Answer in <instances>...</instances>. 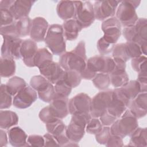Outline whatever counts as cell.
Returning <instances> with one entry per match:
<instances>
[{"mask_svg": "<svg viewBox=\"0 0 147 147\" xmlns=\"http://www.w3.org/2000/svg\"><path fill=\"white\" fill-rule=\"evenodd\" d=\"M87 60L85 42L81 41L74 49L61 55L59 64L64 71H75L80 74L86 65Z\"/></svg>", "mask_w": 147, "mask_h": 147, "instance_id": "6da1fadb", "label": "cell"}, {"mask_svg": "<svg viewBox=\"0 0 147 147\" xmlns=\"http://www.w3.org/2000/svg\"><path fill=\"white\" fill-rule=\"evenodd\" d=\"M115 62L111 57L103 55L95 56L87 60L86 65L80 73L82 78L87 80L92 79L100 72L111 74L115 68Z\"/></svg>", "mask_w": 147, "mask_h": 147, "instance_id": "7a4b0ae2", "label": "cell"}, {"mask_svg": "<svg viewBox=\"0 0 147 147\" xmlns=\"http://www.w3.org/2000/svg\"><path fill=\"white\" fill-rule=\"evenodd\" d=\"M62 25L55 24L48 28L44 41L53 54L61 55L66 51Z\"/></svg>", "mask_w": 147, "mask_h": 147, "instance_id": "3957f363", "label": "cell"}, {"mask_svg": "<svg viewBox=\"0 0 147 147\" xmlns=\"http://www.w3.org/2000/svg\"><path fill=\"white\" fill-rule=\"evenodd\" d=\"M138 126L137 118L129 110H126L111 125L110 130L112 134L123 138L127 136H130Z\"/></svg>", "mask_w": 147, "mask_h": 147, "instance_id": "277c9868", "label": "cell"}, {"mask_svg": "<svg viewBox=\"0 0 147 147\" xmlns=\"http://www.w3.org/2000/svg\"><path fill=\"white\" fill-rule=\"evenodd\" d=\"M140 1H122L118 4L115 14L121 25L124 28L133 26L138 20L136 9L139 6Z\"/></svg>", "mask_w": 147, "mask_h": 147, "instance_id": "5b68a950", "label": "cell"}, {"mask_svg": "<svg viewBox=\"0 0 147 147\" xmlns=\"http://www.w3.org/2000/svg\"><path fill=\"white\" fill-rule=\"evenodd\" d=\"M90 113L75 114L66 128V134L71 142H79L84 135L86 126L91 119Z\"/></svg>", "mask_w": 147, "mask_h": 147, "instance_id": "8992f818", "label": "cell"}, {"mask_svg": "<svg viewBox=\"0 0 147 147\" xmlns=\"http://www.w3.org/2000/svg\"><path fill=\"white\" fill-rule=\"evenodd\" d=\"M123 35L127 41L136 42L140 45L147 43V20L145 18H138L132 26L125 28Z\"/></svg>", "mask_w": 147, "mask_h": 147, "instance_id": "52a82bcc", "label": "cell"}, {"mask_svg": "<svg viewBox=\"0 0 147 147\" xmlns=\"http://www.w3.org/2000/svg\"><path fill=\"white\" fill-rule=\"evenodd\" d=\"M31 87L37 92L38 98L43 102L51 103L54 99L56 93L53 86L42 75L32 77L30 81Z\"/></svg>", "mask_w": 147, "mask_h": 147, "instance_id": "ba28073f", "label": "cell"}, {"mask_svg": "<svg viewBox=\"0 0 147 147\" xmlns=\"http://www.w3.org/2000/svg\"><path fill=\"white\" fill-rule=\"evenodd\" d=\"M130 102L120 88H115L113 90L112 98L106 113L117 120L126 110Z\"/></svg>", "mask_w": 147, "mask_h": 147, "instance_id": "9c48e42d", "label": "cell"}, {"mask_svg": "<svg viewBox=\"0 0 147 147\" xmlns=\"http://www.w3.org/2000/svg\"><path fill=\"white\" fill-rule=\"evenodd\" d=\"M75 14L74 19L83 28L89 27L94 21V6L90 1H74Z\"/></svg>", "mask_w": 147, "mask_h": 147, "instance_id": "30bf717a", "label": "cell"}, {"mask_svg": "<svg viewBox=\"0 0 147 147\" xmlns=\"http://www.w3.org/2000/svg\"><path fill=\"white\" fill-rule=\"evenodd\" d=\"M113 90L102 91L91 99L90 114L91 117L99 118L107 110L112 98Z\"/></svg>", "mask_w": 147, "mask_h": 147, "instance_id": "8fae6325", "label": "cell"}, {"mask_svg": "<svg viewBox=\"0 0 147 147\" xmlns=\"http://www.w3.org/2000/svg\"><path fill=\"white\" fill-rule=\"evenodd\" d=\"M120 2V1L115 0L95 1L93 5L95 19L105 21L113 17L115 14L117 8Z\"/></svg>", "mask_w": 147, "mask_h": 147, "instance_id": "7c38bea8", "label": "cell"}, {"mask_svg": "<svg viewBox=\"0 0 147 147\" xmlns=\"http://www.w3.org/2000/svg\"><path fill=\"white\" fill-rule=\"evenodd\" d=\"M48 133L51 134L57 140L59 146H78L76 143L71 142L66 134V126L59 119L57 121L47 123L45 125Z\"/></svg>", "mask_w": 147, "mask_h": 147, "instance_id": "4fadbf2b", "label": "cell"}, {"mask_svg": "<svg viewBox=\"0 0 147 147\" xmlns=\"http://www.w3.org/2000/svg\"><path fill=\"white\" fill-rule=\"evenodd\" d=\"M2 37L3 41L1 47V57L13 59H20V49L23 40L18 37Z\"/></svg>", "mask_w": 147, "mask_h": 147, "instance_id": "5bb4252c", "label": "cell"}, {"mask_svg": "<svg viewBox=\"0 0 147 147\" xmlns=\"http://www.w3.org/2000/svg\"><path fill=\"white\" fill-rule=\"evenodd\" d=\"M91 103V98L85 93H79L69 99V112L71 114L90 113Z\"/></svg>", "mask_w": 147, "mask_h": 147, "instance_id": "9a60e30c", "label": "cell"}, {"mask_svg": "<svg viewBox=\"0 0 147 147\" xmlns=\"http://www.w3.org/2000/svg\"><path fill=\"white\" fill-rule=\"evenodd\" d=\"M102 30L104 33L103 37L115 44L121 34V25L116 17H111L103 21Z\"/></svg>", "mask_w": 147, "mask_h": 147, "instance_id": "2e32d148", "label": "cell"}, {"mask_svg": "<svg viewBox=\"0 0 147 147\" xmlns=\"http://www.w3.org/2000/svg\"><path fill=\"white\" fill-rule=\"evenodd\" d=\"M36 91L30 86H26L14 97L13 104L18 109H24L30 107L37 98Z\"/></svg>", "mask_w": 147, "mask_h": 147, "instance_id": "e0dca14e", "label": "cell"}, {"mask_svg": "<svg viewBox=\"0 0 147 147\" xmlns=\"http://www.w3.org/2000/svg\"><path fill=\"white\" fill-rule=\"evenodd\" d=\"M41 75L52 84H56L61 78L64 72L60 65L51 61L38 68Z\"/></svg>", "mask_w": 147, "mask_h": 147, "instance_id": "ac0fdd59", "label": "cell"}, {"mask_svg": "<svg viewBox=\"0 0 147 147\" xmlns=\"http://www.w3.org/2000/svg\"><path fill=\"white\" fill-rule=\"evenodd\" d=\"M38 51L36 42L32 39L25 40L22 41L20 55L24 64L29 67H34V57Z\"/></svg>", "mask_w": 147, "mask_h": 147, "instance_id": "d6986e66", "label": "cell"}, {"mask_svg": "<svg viewBox=\"0 0 147 147\" xmlns=\"http://www.w3.org/2000/svg\"><path fill=\"white\" fill-rule=\"evenodd\" d=\"M48 23L41 17L34 18L32 21L30 36L35 42L43 41L48 31Z\"/></svg>", "mask_w": 147, "mask_h": 147, "instance_id": "ffe728a7", "label": "cell"}, {"mask_svg": "<svg viewBox=\"0 0 147 147\" xmlns=\"http://www.w3.org/2000/svg\"><path fill=\"white\" fill-rule=\"evenodd\" d=\"M147 94L141 92L130 100L128 106L129 110L137 118H140L146 115L147 113Z\"/></svg>", "mask_w": 147, "mask_h": 147, "instance_id": "44dd1931", "label": "cell"}, {"mask_svg": "<svg viewBox=\"0 0 147 147\" xmlns=\"http://www.w3.org/2000/svg\"><path fill=\"white\" fill-rule=\"evenodd\" d=\"M68 98L55 96L49 105L52 113L59 119H63L69 113Z\"/></svg>", "mask_w": 147, "mask_h": 147, "instance_id": "7402d4cb", "label": "cell"}, {"mask_svg": "<svg viewBox=\"0 0 147 147\" xmlns=\"http://www.w3.org/2000/svg\"><path fill=\"white\" fill-rule=\"evenodd\" d=\"M34 2V1L14 0L9 10L13 14L15 20H18L22 18L28 17L31 7Z\"/></svg>", "mask_w": 147, "mask_h": 147, "instance_id": "603a6c76", "label": "cell"}, {"mask_svg": "<svg viewBox=\"0 0 147 147\" xmlns=\"http://www.w3.org/2000/svg\"><path fill=\"white\" fill-rule=\"evenodd\" d=\"M8 139L10 144L16 147L28 146V136L20 127L16 126L8 131Z\"/></svg>", "mask_w": 147, "mask_h": 147, "instance_id": "cb8c5ba5", "label": "cell"}, {"mask_svg": "<svg viewBox=\"0 0 147 147\" xmlns=\"http://www.w3.org/2000/svg\"><path fill=\"white\" fill-rule=\"evenodd\" d=\"M58 16L65 21L74 18L75 14V6L74 1H61L56 7Z\"/></svg>", "mask_w": 147, "mask_h": 147, "instance_id": "d4e9b609", "label": "cell"}, {"mask_svg": "<svg viewBox=\"0 0 147 147\" xmlns=\"http://www.w3.org/2000/svg\"><path fill=\"white\" fill-rule=\"evenodd\" d=\"M62 26L64 38L69 41L75 40L82 29V28L74 18L65 21Z\"/></svg>", "mask_w": 147, "mask_h": 147, "instance_id": "484cf974", "label": "cell"}, {"mask_svg": "<svg viewBox=\"0 0 147 147\" xmlns=\"http://www.w3.org/2000/svg\"><path fill=\"white\" fill-rule=\"evenodd\" d=\"M18 117L17 114L10 110H1L0 127L2 129H9L17 125Z\"/></svg>", "mask_w": 147, "mask_h": 147, "instance_id": "4316f807", "label": "cell"}, {"mask_svg": "<svg viewBox=\"0 0 147 147\" xmlns=\"http://www.w3.org/2000/svg\"><path fill=\"white\" fill-rule=\"evenodd\" d=\"M129 146H147L146 128L137 127L131 134Z\"/></svg>", "mask_w": 147, "mask_h": 147, "instance_id": "83f0119b", "label": "cell"}, {"mask_svg": "<svg viewBox=\"0 0 147 147\" xmlns=\"http://www.w3.org/2000/svg\"><path fill=\"white\" fill-rule=\"evenodd\" d=\"M110 82L115 88L122 87L129 82V76L125 69H119L110 74Z\"/></svg>", "mask_w": 147, "mask_h": 147, "instance_id": "f1b7e54d", "label": "cell"}, {"mask_svg": "<svg viewBox=\"0 0 147 147\" xmlns=\"http://www.w3.org/2000/svg\"><path fill=\"white\" fill-rule=\"evenodd\" d=\"M6 86L8 92L12 96H15L18 92L27 86V84L22 78L18 76H13L9 79Z\"/></svg>", "mask_w": 147, "mask_h": 147, "instance_id": "f546056e", "label": "cell"}, {"mask_svg": "<svg viewBox=\"0 0 147 147\" xmlns=\"http://www.w3.org/2000/svg\"><path fill=\"white\" fill-rule=\"evenodd\" d=\"M119 88L125 96L130 100L141 92L140 84L137 80L129 81L125 86Z\"/></svg>", "mask_w": 147, "mask_h": 147, "instance_id": "4dcf8cb0", "label": "cell"}, {"mask_svg": "<svg viewBox=\"0 0 147 147\" xmlns=\"http://www.w3.org/2000/svg\"><path fill=\"white\" fill-rule=\"evenodd\" d=\"M16 72V63L13 59L1 57V76L9 78Z\"/></svg>", "mask_w": 147, "mask_h": 147, "instance_id": "1f68e13d", "label": "cell"}, {"mask_svg": "<svg viewBox=\"0 0 147 147\" xmlns=\"http://www.w3.org/2000/svg\"><path fill=\"white\" fill-rule=\"evenodd\" d=\"M32 21L29 17H25L18 20H15L14 23L18 37L30 35Z\"/></svg>", "mask_w": 147, "mask_h": 147, "instance_id": "d6a6232c", "label": "cell"}, {"mask_svg": "<svg viewBox=\"0 0 147 147\" xmlns=\"http://www.w3.org/2000/svg\"><path fill=\"white\" fill-rule=\"evenodd\" d=\"M51 61H52V55L47 49L43 48L38 49L34 60L35 67L40 68Z\"/></svg>", "mask_w": 147, "mask_h": 147, "instance_id": "836d02e7", "label": "cell"}, {"mask_svg": "<svg viewBox=\"0 0 147 147\" xmlns=\"http://www.w3.org/2000/svg\"><path fill=\"white\" fill-rule=\"evenodd\" d=\"M61 79H63L70 87L72 88H75L79 85L82 80V77L80 76V74L76 71H64Z\"/></svg>", "mask_w": 147, "mask_h": 147, "instance_id": "e575fe53", "label": "cell"}, {"mask_svg": "<svg viewBox=\"0 0 147 147\" xmlns=\"http://www.w3.org/2000/svg\"><path fill=\"white\" fill-rule=\"evenodd\" d=\"M94 85L99 90L106 89L110 84V75L106 73H98L92 79Z\"/></svg>", "mask_w": 147, "mask_h": 147, "instance_id": "d590c367", "label": "cell"}, {"mask_svg": "<svg viewBox=\"0 0 147 147\" xmlns=\"http://www.w3.org/2000/svg\"><path fill=\"white\" fill-rule=\"evenodd\" d=\"M146 57L140 56L131 59V67L138 74H146Z\"/></svg>", "mask_w": 147, "mask_h": 147, "instance_id": "8d00e7d4", "label": "cell"}, {"mask_svg": "<svg viewBox=\"0 0 147 147\" xmlns=\"http://www.w3.org/2000/svg\"><path fill=\"white\" fill-rule=\"evenodd\" d=\"M113 59L115 61L124 63H126L130 59L125 49V43L118 44L114 46L113 50Z\"/></svg>", "mask_w": 147, "mask_h": 147, "instance_id": "74e56055", "label": "cell"}, {"mask_svg": "<svg viewBox=\"0 0 147 147\" xmlns=\"http://www.w3.org/2000/svg\"><path fill=\"white\" fill-rule=\"evenodd\" d=\"M0 95H1V104L0 109H6L10 107L12 103L11 95L8 92L6 84H1L0 87Z\"/></svg>", "mask_w": 147, "mask_h": 147, "instance_id": "f35d334b", "label": "cell"}, {"mask_svg": "<svg viewBox=\"0 0 147 147\" xmlns=\"http://www.w3.org/2000/svg\"><path fill=\"white\" fill-rule=\"evenodd\" d=\"M56 96L68 98L72 91V87L67 84L63 79H60L55 85Z\"/></svg>", "mask_w": 147, "mask_h": 147, "instance_id": "ab89813d", "label": "cell"}, {"mask_svg": "<svg viewBox=\"0 0 147 147\" xmlns=\"http://www.w3.org/2000/svg\"><path fill=\"white\" fill-rule=\"evenodd\" d=\"M125 46L127 55L129 59H133L142 55L141 45L136 42L127 41L125 43Z\"/></svg>", "mask_w": 147, "mask_h": 147, "instance_id": "60d3db41", "label": "cell"}, {"mask_svg": "<svg viewBox=\"0 0 147 147\" xmlns=\"http://www.w3.org/2000/svg\"><path fill=\"white\" fill-rule=\"evenodd\" d=\"M115 44L106 40L103 37H101L97 42V49L102 55H106L111 52Z\"/></svg>", "mask_w": 147, "mask_h": 147, "instance_id": "b9f144b4", "label": "cell"}, {"mask_svg": "<svg viewBox=\"0 0 147 147\" xmlns=\"http://www.w3.org/2000/svg\"><path fill=\"white\" fill-rule=\"evenodd\" d=\"M102 124L98 118H91L86 126V131L91 134H96L102 129Z\"/></svg>", "mask_w": 147, "mask_h": 147, "instance_id": "7bdbcfd3", "label": "cell"}, {"mask_svg": "<svg viewBox=\"0 0 147 147\" xmlns=\"http://www.w3.org/2000/svg\"><path fill=\"white\" fill-rule=\"evenodd\" d=\"M38 117L40 120L45 124L55 122L59 119V118H56L52 113L49 106L45 107L42 109H41V110L39 113Z\"/></svg>", "mask_w": 147, "mask_h": 147, "instance_id": "ee69618b", "label": "cell"}, {"mask_svg": "<svg viewBox=\"0 0 147 147\" xmlns=\"http://www.w3.org/2000/svg\"><path fill=\"white\" fill-rule=\"evenodd\" d=\"M111 135L110 127L109 126L103 127L102 129L98 134H95V139L96 141L102 145H106Z\"/></svg>", "mask_w": 147, "mask_h": 147, "instance_id": "f6af8a7d", "label": "cell"}, {"mask_svg": "<svg viewBox=\"0 0 147 147\" xmlns=\"http://www.w3.org/2000/svg\"><path fill=\"white\" fill-rule=\"evenodd\" d=\"M1 9V26H5L13 24L15 19L9 9Z\"/></svg>", "mask_w": 147, "mask_h": 147, "instance_id": "bcb514c9", "label": "cell"}, {"mask_svg": "<svg viewBox=\"0 0 147 147\" xmlns=\"http://www.w3.org/2000/svg\"><path fill=\"white\" fill-rule=\"evenodd\" d=\"M27 142L28 146H44L45 140L44 137L39 135H30L28 137Z\"/></svg>", "mask_w": 147, "mask_h": 147, "instance_id": "7dc6e473", "label": "cell"}, {"mask_svg": "<svg viewBox=\"0 0 147 147\" xmlns=\"http://www.w3.org/2000/svg\"><path fill=\"white\" fill-rule=\"evenodd\" d=\"M106 146L110 147V146H113V147H120V146H123V141L122 138L113 135L111 134L110 137L109 138L107 144L105 145Z\"/></svg>", "mask_w": 147, "mask_h": 147, "instance_id": "c3c4849f", "label": "cell"}, {"mask_svg": "<svg viewBox=\"0 0 147 147\" xmlns=\"http://www.w3.org/2000/svg\"><path fill=\"white\" fill-rule=\"evenodd\" d=\"M43 137L45 140L44 146H59V144L57 140L51 134L49 133H46Z\"/></svg>", "mask_w": 147, "mask_h": 147, "instance_id": "681fc988", "label": "cell"}, {"mask_svg": "<svg viewBox=\"0 0 147 147\" xmlns=\"http://www.w3.org/2000/svg\"><path fill=\"white\" fill-rule=\"evenodd\" d=\"M0 145L1 147L6 146L7 144V137L6 133L2 129L0 131Z\"/></svg>", "mask_w": 147, "mask_h": 147, "instance_id": "f907efd6", "label": "cell"}, {"mask_svg": "<svg viewBox=\"0 0 147 147\" xmlns=\"http://www.w3.org/2000/svg\"><path fill=\"white\" fill-rule=\"evenodd\" d=\"M14 0H2L0 2V9H9Z\"/></svg>", "mask_w": 147, "mask_h": 147, "instance_id": "816d5d0a", "label": "cell"}]
</instances>
